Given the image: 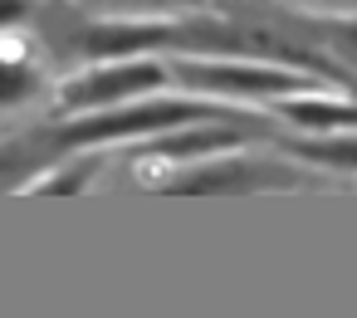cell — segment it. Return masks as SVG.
<instances>
[{"label": "cell", "instance_id": "cell-1", "mask_svg": "<svg viewBox=\"0 0 357 318\" xmlns=\"http://www.w3.org/2000/svg\"><path fill=\"white\" fill-rule=\"evenodd\" d=\"M191 123H240L230 108L196 103V98H157V103H118V108H93L45 137V147H84V142H132L152 137L167 128H191ZM250 123V118H245Z\"/></svg>", "mask_w": 357, "mask_h": 318}, {"label": "cell", "instance_id": "cell-2", "mask_svg": "<svg viewBox=\"0 0 357 318\" xmlns=\"http://www.w3.org/2000/svg\"><path fill=\"white\" fill-rule=\"evenodd\" d=\"M167 79L220 98H289L318 89V74H294L284 64H259V59H172Z\"/></svg>", "mask_w": 357, "mask_h": 318}, {"label": "cell", "instance_id": "cell-3", "mask_svg": "<svg viewBox=\"0 0 357 318\" xmlns=\"http://www.w3.org/2000/svg\"><path fill=\"white\" fill-rule=\"evenodd\" d=\"M162 84H167V64H157V59H113L103 69L79 74L59 93V103L74 108V113H84V108L93 113V108H118L128 98H142V93L162 89Z\"/></svg>", "mask_w": 357, "mask_h": 318}, {"label": "cell", "instance_id": "cell-4", "mask_svg": "<svg viewBox=\"0 0 357 318\" xmlns=\"http://www.w3.org/2000/svg\"><path fill=\"white\" fill-rule=\"evenodd\" d=\"M303 176L289 172V167H274V162H220V167H201V172H186V176H162L152 181L157 191H172V196H220V191H264V186H298Z\"/></svg>", "mask_w": 357, "mask_h": 318}, {"label": "cell", "instance_id": "cell-5", "mask_svg": "<svg viewBox=\"0 0 357 318\" xmlns=\"http://www.w3.org/2000/svg\"><path fill=\"white\" fill-rule=\"evenodd\" d=\"M259 132H264L259 123H206V128H196V132L167 128V132H152V142H137L132 152L147 157V162L201 157V152H225V147H235V142H245V137H259Z\"/></svg>", "mask_w": 357, "mask_h": 318}, {"label": "cell", "instance_id": "cell-6", "mask_svg": "<svg viewBox=\"0 0 357 318\" xmlns=\"http://www.w3.org/2000/svg\"><path fill=\"white\" fill-rule=\"evenodd\" d=\"M274 113L289 118L303 132H342L357 128V103L352 98H274Z\"/></svg>", "mask_w": 357, "mask_h": 318}, {"label": "cell", "instance_id": "cell-7", "mask_svg": "<svg viewBox=\"0 0 357 318\" xmlns=\"http://www.w3.org/2000/svg\"><path fill=\"white\" fill-rule=\"evenodd\" d=\"M279 152L313 162V167H333V172H357V132H308V137H284Z\"/></svg>", "mask_w": 357, "mask_h": 318}, {"label": "cell", "instance_id": "cell-8", "mask_svg": "<svg viewBox=\"0 0 357 318\" xmlns=\"http://www.w3.org/2000/svg\"><path fill=\"white\" fill-rule=\"evenodd\" d=\"M45 89V74L15 54V50H0V108H15V103H30L35 93Z\"/></svg>", "mask_w": 357, "mask_h": 318}, {"label": "cell", "instance_id": "cell-9", "mask_svg": "<svg viewBox=\"0 0 357 318\" xmlns=\"http://www.w3.org/2000/svg\"><path fill=\"white\" fill-rule=\"evenodd\" d=\"M93 15H118V20H132V15H176V10H191L201 0H84Z\"/></svg>", "mask_w": 357, "mask_h": 318}, {"label": "cell", "instance_id": "cell-10", "mask_svg": "<svg viewBox=\"0 0 357 318\" xmlns=\"http://www.w3.org/2000/svg\"><path fill=\"white\" fill-rule=\"evenodd\" d=\"M98 157H84V162H74V167H64V172H54V176H45L35 191H45V196H69V191H79V186H89L93 176H98Z\"/></svg>", "mask_w": 357, "mask_h": 318}, {"label": "cell", "instance_id": "cell-11", "mask_svg": "<svg viewBox=\"0 0 357 318\" xmlns=\"http://www.w3.org/2000/svg\"><path fill=\"white\" fill-rule=\"evenodd\" d=\"M35 162H40V157H35L30 147H20V142H15V147H0V191L15 186V181H25V176L35 172Z\"/></svg>", "mask_w": 357, "mask_h": 318}, {"label": "cell", "instance_id": "cell-12", "mask_svg": "<svg viewBox=\"0 0 357 318\" xmlns=\"http://www.w3.org/2000/svg\"><path fill=\"white\" fill-rule=\"evenodd\" d=\"M333 50H337V54H347V59L357 64V25H342V30L333 35Z\"/></svg>", "mask_w": 357, "mask_h": 318}, {"label": "cell", "instance_id": "cell-13", "mask_svg": "<svg viewBox=\"0 0 357 318\" xmlns=\"http://www.w3.org/2000/svg\"><path fill=\"white\" fill-rule=\"evenodd\" d=\"M25 15V0H0V30H6V25H15Z\"/></svg>", "mask_w": 357, "mask_h": 318}, {"label": "cell", "instance_id": "cell-14", "mask_svg": "<svg viewBox=\"0 0 357 318\" xmlns=\"http://www.w3.org/2000/svg\"><path fill=\"white\" fill-rule=\"evenodd\" d=\"M303 6H318V10H337V15H352L357 0H303Z\"/></svg>", "mask_w": 357, "mask_h": 318}]
</instances>
